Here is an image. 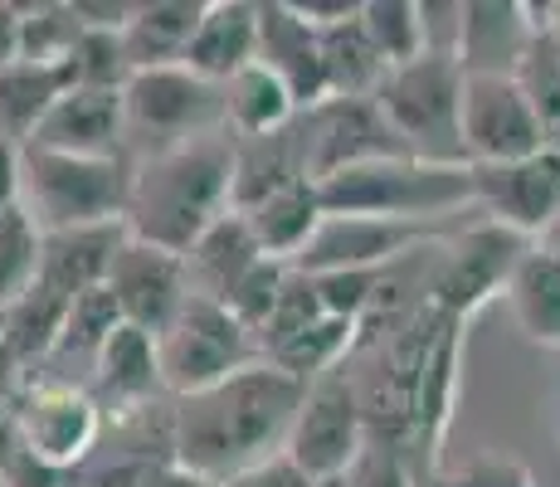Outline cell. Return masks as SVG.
Masks as SVG:
<instances>
[{
    "label": "cell",
    "mask_w": 560,
    "mask_h": 487,
    "mask_svg": "<svg viewBox=\"0 0 560 487\" xmlns=\"http://www.w3.org/2000/svg\"><path fill=\"white\" fill-rule=\"evenodd\" d=\"M307 385L283 375L273 361L230 375L224 385L176 399V459L186 473L230 483L288 449Z\"/></svg>",
    "instance_id": "6da1fadb"
},
{
    "label": "cell",
    "mask_w": 560,
    "mask_h": 487,
    "mask_svg": "<svg viewBox=\"0 0 560 487\" xmlns=\"http://www.w3.org/2000/svg\"><path fill=\"white\" fill-rule=\"evenodd\" d=\"M234 214V137L210 132L186 147L156 151L132 166L127 234L186 258L214 224Z\"/></svg>",
    "instance_id": "7a4b0ae2"
},
{
    "label": "cell",
    "mask_w": 560,
    "mask_h": 487,
    "mask_svg": "<svg viewBox=\"0 0 560 487\" xmlns=\"http://www.w3.org/2000/svg\"><path fill=\"white\" fill-rule=\"evenodd\" d=\"M327 214H371V220L444 224L448 214L478 210L472 166H439L419 156H385L322 181Z\"/></svg>",
    "instance_id": "3957f363"
},
{
    "label": "cell",
    "mask_w": 560,
    "mask_h": 487,
    "mask_svg": "<svg viewBox=\"0 0 560 487\" xmlns=\"http://www.w3.org/2000/svg\"><path fill=\"white\" fill-rule=\"evenodd\" d=\"M132 156H63V151L25 147L15 205L39 234L117 224L132 195Z\"/></svg>",
    "instance_id": "277c9868"
},
{
    "label": "cell",
    "mask_w": 560,
    "mask_h": 487,
    "mask_svg": "<svg viewBox=\"0 0 560 487\" xmlns=\"http://www.w3.org/2000/svg\"><path fill=\"white\" fill-rule=\"evenodd\" d=\"M463 83H468V73H463L454 54H419L415 63H400V69L385 73L375 103L400 132L409 156L439 161V166H468V151H463Z\"/></svg>",
    "instance_id": "5b68a950"
},
{
    "label": "cell",
    "mask_w": 560,
    "mask_h": 487,
    "mask_svg": "<svg viewBox=\"0 0 560 487\" xmlns=\"http://www.w3.org/2000/svg\"><path fill=\"white\" fill-rule=\"evenodd\" d=\"M156 356L171 399H190L200 390H214L230 375L264 361L254 332L224 302L200 298V292H190V302L176 312V322L156 337Z\"/></svg>",
    "instance_id": "8992f818"
},
{
    "label": "cell",
    "mask_w": 560,
    "mask_h": 487,
    "mask_svg": "<svg viewBox=\"0 0 560 487\" xmlns=\"http://www.w3.org/2000/svg\"><path fill=\"white\" fill-rule=\"evenodd\" d=\"M122 103H127V156L132 161L224 132V89L190 73L186 63L132 73L122 89Z\"/></svg>",
    "instance_id": "52a82bcc"
},
{
    "label": "cell",
    "mask_w": 560,
    "mask_h": 487,
    "mask_svg": "<svg viewBox=\"0 0 560 487\" xmlns=\"http://www.w3.org/2000/svg\"><path fill=\"white\" fill-rule=\"evenodd\" d=\"M532 240L502 230L492 220H472L463 224L454 240L444 244V258L429 274V302H434L444 317L454 322H472L488 302L508 298V283L526 254H532Z\"/></svg>",
    "instance_id": "ba28073f"
},
{
    "label": "cell",
    "mask_w": 560,
    "mask_h": 487,
    "mask_svg": "<svg viewBox=\"0 0 560 487\" xmlns=\"http://www.w3.org/2000/svg\"><path fill=\"white\" fill-rule=\"evenodd\" d=\"M365 449H371V429H365L351 371H331L322 381H312L303 395V409L293 419L283 459L298 463L312 483L331 487V483H347V473L361 463Z\"/></svg>",
    "instance_id": "9c48e42d"
},
{
    "label": "cell",
    "mask_w": 560,
    "mask_h": 487,
    "mask_svg": "<svg viewBox=\"0 0 560 487\" xmlns=\"http://www.w3.org/2000/svg\"><path fill=\"white\" fill-rule=\"evenodd\" d=\"M10 409H15V425L25 434L30 453L63 473H79L107 434V415L93 399V390L79 381H59V375L35 371Z\"/></svg>",
    "instance_id": "30bf717a"
},
{
    "label": "cell",
    "mask_w": 560,
    "mask_h": 487,
    "mask_svg": "<svg viewBox=\"0 0 560 487\" xmlns=\"http://www.w3.org/2000/svg\"><path fill=\"white\" fill-rule=\"evenodd\" d=\"M463 151L468 166H508L546 151L541 117L512 73H468L463 83Z\"/></svg>",
    "instance_id": "8fae6325"
},
{
    "label": "cell",
    "mask_w": 560,
    "mask_h": 487,
    "mask_svg": "<svg viewBox=\"0 0 560 487\" xmlns=\"http://www.w3.org/2000/svg\"><path fill=\"white\" fill-rule=\"evenodd\" d=\"M303 127H307V176L317 186L351 166H365V161L409 156V147L400 142V132L390 127V117L381 113L375 97H327L322 107L303 113Z\"/></svg>",
    "instance_id": "7c38bea8"
},
{
    "label": "cell",
    "mask_w": 560,
    "mask_h": 487,
    "mask_svg": "<svg viewBox=\"0 0 560 487\" xmlns=\"http://www.w3.org/2000/svg\"><path fill=\"white\" fill-rule=\"evenodd\" d=\"M448 244V224L371 220V214H327L317 240L298 258V274H337V268H395L419 248Z\"/></svg>",
    "instance_id": "4fadbf2b"
},
{
    "label": "cell",
    "mask_w": 560,
    "mask_h": 487,
    "mask_svg": "<svg viewBox=\"0 0 560 487\" xmlns=\"http://www.w3.org/2000/svg\"><path fill=\"white\" fill-rule=\"evenodd\" d=\"M472 190H478L482 220L536 244L560 210V151L546 147L508 166H472Z\"/></svg>",
    "instance_id": "5bb4252c"
},
{
    "label": "cell",
    "mask_w": 560,
    "mask_h": 487,
    "mask_svg": "<svg viewBox=\"0 0 560 487\" xmlns=\"http://www.w3.org/2000/svg\"><path fill=\"white\" fill-rule=\"evenodd\" d=\"M107 292L117 298L127 327L161 337V332L176 322V312L190 302L186 258L166 254V248L142 244V240H132V234H127L122 254L113 258V274H107Z\"/></svg>",
    "instance_id": "9a60e30c"
},
{
    "label": "cell",
    "mask_w": 560,
    "mask_h": 487,
    "mask_svg": "<svg viewBox=\"0 0 560 487\" xmlns=\"http://www.w3.org/2000/svg\"><path fill=\"white\" fill-rule=\"evenodd\" d=\"M258 63L288 83L298 107L312 113L331 97L327 63H322V35L298 15L293 0H258Z\"/></svg>",
    "instance_id": "2e32d148"
},
{
    "label": "cell",
    "mask_w": 560,
    "mask_h": 487,
    "mask_svg": "<svg viewBox=\"0 0 560 487\" xmlns=\"http://www.w3.org/2000/svg\"><path fill=\"white\" fill-rule=\"evenodd\" d=\"M63 156H127V103L117 89H69L39 123L35 142Z\"/></svg>",
    "instance_id": "e0dca14e"
},
{
    "label": "cell",
    "mask_w": 560,
    "mask_h": 487,
    "mask_svg": "<svg viewBox=\"0 0 560 487\" xmlns=\"http://www.w3.org/2000/svg\"><path fill=\"white\" fill-rule=\"evenodd\" d=\"M93 399L103 405L107 419L137 415V409H152L166 395V381H161V356H156V337L137 327H117L113 341L103 346L98 366H93Z\"/></svg>",
    "instance_id": "ac0fdd59"
},
{
    "label": "cell",
    "mask_w": 560,
    "mask_h": 487,
    "mask_svg": "<svg viewBox=\"0 0 560 487\" xmlns=\"http://www.w3.org/2000/svg\"><path fill=\"white\" fill-rule=\"evenodd\" d=\"M127 244V224H93V230H63L45 234L39 248V288H49L54 298L79 302L89 288H103L113 274V258Z\"/></svg>",
    "instance_id": "d6986e66"
},
{
    "label": "cell",
    "mask_w": 560,
    "mask_h": 487,
    "mask_svg": "<svg viewBox=\"0 0 560 487\" xmlns=\"http://www.w3.org/2000/svg\"><path fill=\"white\" fill-rule=\"evenodd\" d=\"M532 39V5H522V0H463V73H516Z\"/></svg>",
    "instance_id": "ffe728a7"
},
{
    "label": "cell",
    "mask_w": 560,
    "mask_h": 487,
    "mask_svg": "<svg viewBox=\"0 0 560 487\" xmlns=\"http://www.w3.org/2000/svg\"><path fill=\"white\" fill-rule=\"evenodd\" d=\"M298 181H312L303 117L268 137H234V210H254L268 195L298 186Z\"/></svg>",
    "instance_id": "44dd1931"
},
{
    "label": "cell",
    "mask_w": 560,
    "mask_h": 487,
    "mask_svg": "<svg viewBox=\"0 0 560 487\" xmlns=\"http://www.w3.org/2000/svg\"><path fill=\"white\" fill-rule=\"evenodd\" d=\"M258 59V0H210L190 39L186 69L210 83H230Z\"/></svg>",
    "instance_id": "7402d4cb"
},
{
    "label": "cell",
    "mask_w": 560,
    "mask_h": 487,
    "mask_svg": "<svg viewBox=\"0 0 560 487\" xmlns=\"http://www.w3.org/2000/svg\"><path fill=\"white\" fill-rule=\"evenodd\" d=\"M205 5L210 0H137L132 20L122 30V49L132 59V73L186 63L190 39H196L205 20Z\"/></svg>",
    "instance_id": "603a6c76"
},
{
    "label": "cell",
    "mask_w": 560,
    "mask_h": 487,
    "mask_svg": "<svg viewBox=\"0 0 560 487\" xmlns=\"http://www.w3.org/2000/svg\"><path fill=\"white\" fill-rule=\"evenodd\" d=\"M249 234L258 240L268 258L278 264H298L307 254V244L317 240V230L327 224V205H322V186L317 181H298V186L268 195L254 210H240Z\"/></svg>",
    "instance_id": "cb8c5ba5"
},
{
    "label": "cell",
    "mask_w": 560,
    "mask_h": 487,
    "mask_svg": "<svg viewBox=\"0 0 560 487\" xmlns=\"http://www.w3.org/2000/svg\"><path fill=\"white\" fill-rule=\"evenodd\" d=\"M264 248L249 234V224H244V214H224L220 224H214L205 240L186 254V274H190V292H200V298H214V302H230V292L244 283V274L249 268L264 264Z\"/></svg>",
    "instance_id": "d4e9b609"
},
{
    "label": "cell",
    "mask_w": 560,
    "mask_h": 487,
    "mask_svg": "<svg viewBox=\"0 0 560 487\" xmlns=\"http://www.w3.org/2000/svg\"><path fill=\"white\" fill-rule=\"evenodd\" d=\"M298 117H303L298 97L288 93V83L278 79V73H268L258 59L224 83V132L230 137L283 132V127H293Z\"/></svg>",
    "instance_id": "484cf974"
},
{
    "label": "cell",
    "mask_w": 560,
    "mask_h": 487,
    "mask_svg": "<svg viewBox=\"0 0 560 487\" xmlns=\"http://www.w3.org/2000/svg\"><path fill=\"white\" fill-rule=\"evenodd\" d=\"M365 5V0H361ZM322 35V63H327V89L331 97H375L390 73V63L381 59L375 39L365 35L361 10L351 20H337V25L317 30Z\"/></svg>",
    "instance_id": "4316f807"
},
{
    "label": "cell",
    "mask_w": 560,
    "mask_h": 487,
    "mask_svg": "<svg viewBox=\"0 0 560 487\" xmlns=\"http://www.w3.org/2000/svg\"><path fill=\"white\" fill-rule=\"evenodd\" d=\"M532 25L536 39L512 79L522 83V93L532 97L536 117H541L546 147L560 151V5H532Z\"/></svg>",
    "instance_id": "83f0119b"
},
{
    "label": "cell",
    "mask_w": 560,
    "mask_h": 487,
    "mask_svg": "<svg viewBox=\"0 0 560 487\" xmlns=\"http://www.w3.org/2000/svg\"><path fill=\"white\" fill-rule=\"evenodd\" d=\"M69 93V73L45 69V63H10L0 69V132L10 142L30 147L39 132V123L49 117V107Z\"/></svg>",
    "instance_id": "f1b7e54d"
},
{
    "label": "cell",
    "mask_w": 560,
    "mask_h": 487,
    "mask_svg": "<svg viewBox=\"0 0 560 487\" xmlns=\"http://www.w3.org/2000/svg\"><path fill=\"white\" fill-rule=\"evenodd\" d=\"M508 308L526 341L560 346V258L532 248L508 283Z\"/></svg>",
    "instance_id": "f546056e"
},
{
    "label": "cell",
    "mask_w": 560,
    "mask_h": 487,
    "mask_svg": "<svg viewBox=\"0 0 560 487\" xmlns=\"http://www.w3.org/2000/svg\"><path fill=\"white\" fill-rule=\"evenodd\" d=\"M361 337H365V322L322 317L317 327H307L303 337H293L283 351L268 356V361H273L283 375H293V381L312 385V381H322V375H331V371H347Z\"/></svg>",
    "instance_id": "4dcf8cb0"
},
{
    "label": "cell",
    "mask_w": 560,
    "mask_h": 487,
    "mask_svg": "<svg viewBox=\"0 0 560 487\" xmlns=\"http://www.w3.org/2000/svg\"><path fill=\"white\" fill-rule=\"evenodd\" d=\"M83 35L89 25L73 0H20V63L63 69Z\"/></svg>",
    "instance_id": "1f68e13d"
},
{
    "label": "cell",
    "mask_w": 560,
    "mask_h": 487,
    "mask_svg": "<svg viewBox=\"0 0 560 487\" xmlns=\"http://www.w3.org/2000/svg\"><path fill=\"white\" fill-rule=\"evenodd\" d=\"M117 327H127V322H122V308H117V298L107 292V283L103 288H89L69 308V322H63L59 346H54L49 361L63 366V371H69V366H83V371H93V366H98V356H103V346L113 341ZM63 371H59V381H63Z\"/></svg>",
    "instance_id": "d6a6232c"
},
{
    "label": "cell",
    "mask_w": 560,
    "mask_h": 487,
    "mask_svg": "<svg viewBox=\"0 0 560 487\" xmlns=\"http://www.w3.org/2000/svg\"><path fill=\"white\" fill-rule=\"evenodd\" d=\"M39 248H45V234L20 214V205L0 210V317L35 288L39 278Z\"/></svg>",
    "instance_id": "836d02e7"
},
{
    "label": "cell",
    "mask_w": 560,
    "mask_h": 487,
    "mask_svg": "<svg viewBox=\"0 0 560 487\" xmlns=\"http://www.w3.org/2000/svg\"><path fill=\"white\" fill-rule=\"evenodd\" d=\"M361 20H365V35L375 39V49H381V59L390 63V69L415 63L419 54H429L419 0H365Z\"/></svg>",
    "instance_id": "e575fe53"
},
{
    "label": "cell",
    "mask_w": 560,
    "mask_h": 487,
    "mask_svg": "<svg viewBox=\"0 0 560 487\" xmlns=\"http://www.w3.org/2000/svg\"><path fill=\"white\" fill-rule=\"evenodd\" d=\"M63 73H69V89H127V79H132V59H127L122 49V35L117 30H89V35L79 39V49L69 54V63H63Z\"/></svg>",
    "instance_id": "d590c367"
},
{
    "label": "cell",
    "mask_w": 560,
    "mask_h": 487,
    "mask_svg": "<svg viewBox=\"0 0 560 487\" xmlns=\"http://www.w3.org/2000/svg\"><path fill=\"white\" fill-rule=\"evenodd\" d=\"M395 268H337V274H307L322 292V308L327 317H347V322H365L385 298Z\"/></svg>",
    "instance_id": "8d00e7d4"
},
{
    "label": "cell",
    "mask_w": 560,
    "mask_h": 487,
    "mask_svg": "<svg viewBox=\"0 0 560 487\" xmlns=\"http://www.w3.org/2000/svg\"><path fill=\"white\" fill-rule=\"evenodd\" d=\"M322 317H327V308H322L317 283L293 268V274H288V283H283V298H278V308H273V317H268L264 332H258V351H264V361L273 351H283L293 337H303L307 327H317Z\"/></svg>",
    "instance_id": "74e56055"
},
{
    "label": "cell",
    "mask_w": 560,
    "mask_h": 487,
    "mask_svg": "<svg viewBox=\"0 0 560 487\" xmlns=\"http://www.w3.org/2000/svg\"><path fill=\"white\" fill-rule=\"evenodd\" d=\"M288 274H293V264H278V258H264L258 268H249V274H244V283L230 292V302H224V308H230L234 317H240L244 327H249L254 337H258V332H264V322L273 317L278 298H283Z\"/></svg>",
    "instance_id": "f35d334b"
},
{
    "label": "cell",
    "mask_w": 560,
    "mask_h": 487,
    "mask_svg": "<svg viewBox=\"0 0 560 487\" xmlns=\"http://www.w3.org/2000/svg\"><path fill=\"white\" fill-rule=\"evenodd\" d=\"M424 487H541V483L532 478V468H526V463L482 453V459H472L468 468H458V473L444 468L434 483H424Z\"/></svg>",
    "instance_id": "ab89813d"
},
{
    "label": "cell",
    "mask_w": 560,
    "mask_h": 487,
    "mask_svg": "<svg viewBox=\"0 0 560 487\" xmlns=\"http://www.w3.org/2000/svg\"><path fill=\"white\" fill-rule=\"evenodd\" d=\"M341 487H419V478H415V468H409L405 453L385 449V443H371Z\"/></svg>",
    "instance_id": "60d3db41"
},
{
    "label": "cell",
    "mask_w": 560,
    "mask_h": 487,
    "mask_svg": "<svg viewBox=\"0 0 560 487\" xmlns=\"http://www.w3.org/2000/svg\"><path fill=\"white\" fill-rule=\"evenodd\" d=\"M424 15V45L429 54H454L463 49V0H419Z\"/></svg>",
    "instance_id": "b9f144b4"
},
{
    "label": "cell",
    "mask_w": 560,
    "mask_h": 487,
    "mask_svg": "<svg viewBox=\"0 0 560 487\" xmlns=\"http://www.w3.org/2000/svg\"><path fill=\"white\" fill-rule=\"evenodd\" d=\"M224 487H322V483H312L298 463H288L283 453H278V459H268V463H258V468L240 473V478H230ZM331 487H337V483H331Z\"/></svg>",
    "instance_id": "7bdbcfd3"
},
{
    "label": "cell",
    "mask_w": 560,
    "mask_h": 487,
    "mask_svg": "<svg viewBox=\"0 0 560 487\" xmlns=\"http://www.w3.org/2000/svg\"><path fill=\"white\" fill-rule=\"evenodd\" d=\"M73 5H79V15L89 30H117V35H122L127 20H132V5H127V0H73Z\"/></svg>",
    "instance_id": "ee69618b"
},
{
    "label": "cell",
    "mask_w": 560,
    "mask_h": 487,
    "mask_svg": "<svg viewBox=\"0 0 560 487\" xmlns=\"http://www.w3.org/2000/svg\"><path fill=\"white\" fill-rule=\"evenodd\" d=\"M20 161H25V147L0 132V210L20 200Z\"/></svg>",
    "instance_id": "f6af8a7d"
},
{
    "label": "cell",
    "mask_w": 560,
    "mask_h": 487,
    "mask_svg": "<svg viewBox=\"0 0 560 487\" xmlns=\"http://www.w3.org/2000/svg\"><path fill=\"white\" fill-rule=\"evenodd\" d=\"M20 63V0H0V69Z\"/></svg>",
    "instance_id": "bcb514c9"
},
{
    "label": "cell",
    "mask_w": 560,
    "mask_h": 487,
    "mask_svg": "<svg viewBox=\"0 0 560 487\" xmlns=\"http://www.w3.org/2000/svg\"><path fill=\"white\" fill-rule=\"evenodd\" d=\"M536 248H541V254H551V258H560V210H556V220L546 224L541 240H536Z\"/></svg>",
    "instance_id": "7dc6e473"
},
{
    "label": "cell",
    "mask_w": 560,
    "mask_h": 487,
    "mask_svg": "<svg viewBox=\"0 0 560 487\" xmlns=\"http://www.w3.org/2000/svg\"><path fill=\"white\" fill-rule=\"evenodd\" d=\"M171 487H220V483H210V478H196V473L176 468V478H171Z\"/></svg>",
    "instance_id": "c3c4849f"
},
{
    "label": "cell",
    "mask_w": 560,
    "mask_h": 487,
    "mask_svg": "<svg viewBox=\"0 0 560 487\" xmlns=\"http://www.w3.org/2000/svg\"><path fill=\"white\" fill-rule=\"evenodd\" d=\"M0 341H5V317H0Z\"/></svg>",
    "instance_id": "681fc988"
},
{
    "label": "cell",
    "mask_w": 560,
    "mask_h": 487,
    "mask_svg": "<svg viewBox=\"0 0 560 487\" xmlns=\"http://www.w3.org/2000/svg\"><path fill=\"white\" fill-rule=\"evenodd\" d=\"M0 487H5V478H0Z\"/></svg>",
    "instance_id": "f907efd6"
},
{
    "label": "cell",
    "mask_w": 560,
    "mask_h": 487,
    "mask_svg": "<svg viewBox=\"0 0 560 487\" xmlns=\"http://www.w3.org/2000/svg\"><path fill=\"white\" fill-rule=\"evenodd\" d=\"M419 487H424V483H419Z\"/></svg>",
    "instance_id": "816d5d0a"
},
{
    "label": "cell",
    "mask_w": 560,
    "mask_h": 487,
    "mask_svg": "<svg viewBox=\"0 0 560 487\" xmlns=\"http://www.w3.org/2000/svg\"><path fill=\"white\" fill-rule=\"evenodd\" d=\"M337 487H341V483H337Z\"/></svg>",
    "instance_id": "f5cc1de1"
}]
</instances>
